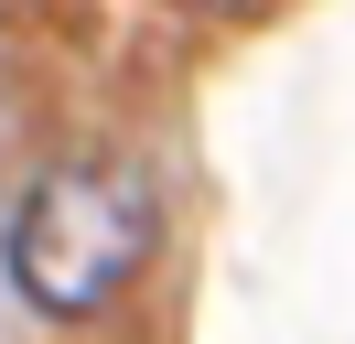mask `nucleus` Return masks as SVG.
<instances>
[{
  "instance_id": "f257e3e1",
  "label": "nucleus",
  "mask_w": 355,
  "mask_h": 344,
  "mask_svg": "<svg viewBox=\"0 0 355 344\" xmlns=\"http://www.w3.org/2000/svg\"><path fill=\"white\" fill-rule=\"evenodd\" d=\"M162 248V194L130 162H65L11 205V291L54 322H87L151 269Z\"/></svg>"
}]
</instances>
